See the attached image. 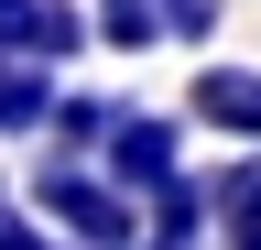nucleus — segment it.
Returning <instances> with one entry per match:
<instances>
[{
    "instance_id": "obj_1",
    "label": "nucleus",
    "mask_w": 261,
    "mask_h": 250,
    "mask_svg": "<svg viewBox=\"0 0 261 250\" xmlns=\"http://www.w3.org/2000/svg\"><path fill=\"white\" fill-rule=\"evenodd\" d=\"M33 217L65 239V250H142V196L109 185V163H55L33 174Z\"/></svg>"
},
{
    "instance_id": "obj_2",
    "label": "nucleus",
    "mask_w": 261,
    "mask_h": 250,
    "mask_svg": "<svg viewBox=\"0 0 261 250\" xmlns=\"http://www.w3.org/2000/svg\"><path fill=\"white\" fill-rule=\"evenodd\" d=\"M109 185H130V196H163V185L185 174V120L174 109H120V131H109Z\"/></svg>"
},
{
    "instance_id": "obj_3",
    "label": "nucleus",
    "mask_w": 261,
    "mask_h": 250,
    "mask_svg": "<svg viewBox=\"0 0 261 250\" xmlns=\"http://www.w3.org/2000/svg\"><path fill=\"white\" fill-rule=\"evenodd\" d=\"M185 120L218 142H261V66H228V54H207V66L185 76Z\"/></svg>"
},
{
    "instance_id": "obj_4",
    "label": "nucleus",
    "mask_w": 261,
    "mask_h": 250,
    "mask_svg": "<svg viewBox=\"0 0 261 250\" xmlns=\"http://www.w3.org/2000/svg\"><path fill=\"white\" fill-rule=\"evenodd\" d=\"M207 217H218V185L207 174H174L163 196H142V250H196Z\"/></svg>"
},
{
    "instance_id": "obj_5",
    "label": "nucleus",
    "mask_w": 261,
    "mask_h": 250,
    "mask_svg": "<svg viewBox=\"0 0 261 250\" xmlns=\"http://www.w3.org/2000/svg\"><path fill=\"white\" fill-rule=\"evenodd\" d=\"M109 131H120V98H87V87H65V98H55V152H65V163L109 152Z\"/></svg>"
},
{
    "instance_id": "obj_6",
    "label": "nucleus",
    "mask_w": 261,
    "mask_h": 250,
    "mask_svg": "<svg viewBox=\"0 0 261 250\" xmlns=\"http://www.w3.org/2000/svg\"><path fill=\"white\" fill-rule=\"evenodd\" d=\"M87 11H98V44H109V54H152V44H174L163 0H87Z\"/></svg>"
},
{
    "instance_id": "obj_7",
    "label": "nucleus",
    "mask_w": 261,
    "mask_h": 250,
    "mask_svg": "<svg viewBox=\"0 0 261 250\" xmlns=\"http://www.w3.org/2000/svg\"><path fill=\"white\" fill-rule=\"evenodd\" d=\"M218 239L228 250H261V152L218 174Z\"/></svg>"
},
{
    "instance_id": "obj_8",
    "label": "nucleus",
    "mask_w": 261,
    "mask_h": 250,
    "mask_svg": "<svg viewBox=\"0 0 261 250\" xmlns=\"http://www.w3.org/2000/svg\"><path fill=\"white\" fill-rule=\"evenodd\" d=\"M0 250H65L44 217H33V196H11V185H0Z\"/></svg>"
},
{
    "instance_id": "obj_9",
    "label": "nucleus",
    "mask_w": 261,
    "mask_h": 250,
    "mask_svg": "<svg viewBox=\"0 0 261 250\" xmlns=\"http://www.w3.org/2000/svg\"><path fill=\"white\" fill-rule=\"evenodd\" d=\"M163 22H174V44H218V0H163Z\"/></svg>"
},
{
    "instance_id": "obj_10",
    "label": "nucleus",
    "mask_w": 261,
    "mask_h": 250,
    "mask_svg": "<svg viewBox=\"0 0 261 250\" xmlns=\"http://www.w3.org/2000/svg\"><path fill=\"white\" fill-rule=\"evenodd\" d=\"M33 33H44V0H0V44L33 54Z\"/></svg>"
}]
</instances>
